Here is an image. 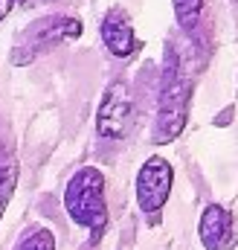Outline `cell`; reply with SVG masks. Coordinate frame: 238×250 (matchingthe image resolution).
<instances>
[{"mask_svg":"<svg viewBox=\"0 0 238 250\" xmlns=\"http://www.w3.org/2000/svg\"><path fill=\"white\" fill-rule=\"evenodd\" d=\"M15 250H56V233L50 227H29L18 239Z\"/></svg>","mask_w":238,"mask_h":250,"instance_id":"obj_9","label":"cell"},{"mask_svg":"<svg viewBox=\"0 0 238 250\" xmlns=\"http://www.w3.org/2000/svg\"><path fill=\"white\" fill-rule=\"evenodd\" d=\"M81 32H84V23L79 18H73V15H47V18H38V21H32L20 32L18 44L12 47V64L20 67V64L35 62L38 56H44L47 50L59 47L64 41L81 38Z\"/></svg>","mask_w":238,"mask_h":250,"instance_id":"obj_3","label":"cell"},{"mask_svg":"<svg viewBox=\"0 0 238 250\" xmlns=\"http://www.w3.org/2000/svg\"><path fill=\"white\" fill-rule=\"evenodd\" d=\"M172 187H175V166L163 157V154H151L142 160L139 172H137V207L145 218L157 221L160 212L166 209L169 198H172Z\"/></svg>","mask_w":238,"mask_h":250,"instance_id":"obj_4","label":"cell"},{"mask_svg":"<svg viewBox=\"0 0 238 250\" xmlns=\"http://www.w3.org/2000/svg\"><path fill=\"white\" fill-rule=\"evenodd\" d=\"M15 187H18V157L0 146V218L15 195Z\"/></svg>","mask_w":238,"mask_h":250,"instance_id":"obj_8","label":"cell"},{"mask_svg":"<svg viewBox=\"0 0 238 250\" xmlns=\"http://www.w3.org/2000/svg\"><path fill=\"white\" fill-rule=\"evenodd\" d=\"M15 9V0H0V23L9 18V12Z\"/></svg>","mask_w":238,"mask_h":250,"instance_id":"obj_11","label":"cell"},{"mask_svg":"<svg viewBox=\"0 0 238 250\" xmlns=\"http://www.w3.org/2000/svg\"><path fill=\"white\" fill-rule=\"evenodd\" d=\"M233 3H238V0H233Z\"/></svg>","mask_w":238,"mask_h":250,"instance_id":"obj_12","label":"cell"},{"mask_svg":"<svg viewBox=\"0 0 238 250\" xmlns=\"http://www.w3.org/2000/svg\"><path fill=\"white\" fill-rule=\"evenodd\" d=\"M189 108H192V79L186 73L183 56L175 47H169L160 93H157L154 125H151V143L154 146L175 143L189 123Z\"/></svg>","mask_w":238,"mask_h":250,"instance_id":"obj_1","label":"cell"},{"mask_svg":"<svg viewBox=\"0 0 238 250\" xmlns=\"http://www.w3.org/2000/svg\"><path fill=\"white\" fill-rule=\"evenodd\" d=\"M175 6V21L183 32H192L200 21V12H203V0H172Z\"/></svg>","mask_w":238,"mask_h":250,"instance_id":"obj_10","label":"cell"},{"mask_svg":"<svg viewBox=\"0 0 238 250\" xmlns=\"http://www.w3.org/2000/svg\"><path fill=\"white\" fill-rule=\"evenodd\" d=\"M99 35H102L105 50L114 59H131L142 47V41L137 38V32L131 26V18H128V12L122 6H114V9L105 12V18L99 23Z\"/></svg>","mask_w":238,"mask_h":250,"instance_id":"obj_7","label":"cell"},{"mask_svg":"<svg viewBox=\"0 0 238 250\" xmlns=\"http://www.w3.org/2000/svg\"><path fill=\"white\" fill-rule=\"evenodd\" d=\"M134 123V96L128 82H111L96 108V137L105 143H122Z\"/></svg>","mask_w":238,"mask_h":250,"instance_id":"obj_5","label":"cell"},{"mask_svg":"<svg viewBox=\"0 0 238 250\" xmlns=\"http://www.w3.org/2000/svg\"><path fill=\"white\" fill-rule=\"evenodd\" d=\"M64 212L67 218L90 233V242H99L108 230V195L105 175L96 166H81L64 187Z\"/></svg>","mask_w":238,"mask_h":250,"instance_id":"obj_2","label":"cell"},{"mask_svg":"<svg viewBox=\"0 0 238 250\" xmlns=\"http://www.w3.org/2000/svg\"><path fill=\"white\" fill-rule=\"evenodd\" d=\"M198 239L203 250H236L238 230L233 209L224 204H206L198 218Z\"/></svg>","mask_w":238,"mask_h":250,"instance_id":"obj_6","label":"cell"}]
</instances>
